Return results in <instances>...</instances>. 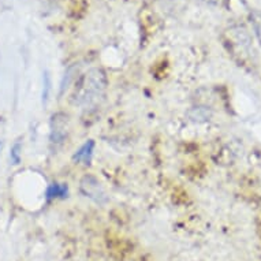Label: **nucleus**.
I'll return each mask as SVG.
<instances>
[{
    "mask_svg": "<svg viewBox=\"0 0 261 261\" xmlns=\"http://www.w3.org/2000/svg\"><path fill=\"white\" fill-rule=\"evenodd\" d=\"M107 90V75L99 67L88 70L75 81L71 103L84 110L97 107L104 100Z\"/></svg>",
    "mask_w": 261,
    "mask_h": 261,
    "instance_id": "obj_1",
    "label": "nucleus"
},
{
    "mask_svg": "<svg viewBox=\"0 0 261 261\" xmlns=\"http://www.w3.org/2000/svg\"><path fill=\"white\" fill-rule=\"evenodd\" d=\"M80 188H81L82 194H84L85 197L90 198L92 201H94L96 204H99V205H103V204H106V202L108 201L107 193H106L104 188L99 182V179H96L94 176H84L81 180V185H80Z\"/></svg>",
    "mask_w": 261,
    "mask_h": 261,
    "instance_id": "obj_2",
    "label": "nucleus"
},
{
    "mask_svg": "<svg viewBox=\"0 0 261 261\" xmlns=\"http://www.w3.org/2000/svg\"><path fill=\"white\" fill-rule=\"evenodd\" d=\"M69 133V116L66 114H55L51 119V144L62 145Z\"/></svg>",
    "mask_w": 261,
    "mask_h": 261,
    "instance_id": "obj_3",
    "label": "nucleus"
},
{
    "mask_svg": "<svg viewBox=\"0 0 261 261\" xmlns=\"http://www.w3.org/2000/svg\"><path fill=\"white\" fill-rule=\"evenodd\" d=\"M94 150V141L93 140H89L86 141L84 145L80 148V149L74 153L73 162L74 163H82L85 166H89L90 162H92V156H93Z\"/></svg>",
    "mask_w": 261,
    "mask_h": 261,
    "instance_id": "obj_4",
    "label": "nucleus"
},
{
    "mask_svg": "<svg viewBox=\"0 0 261 261\" xmlns=\"http://www.w3.org/2000/svg\"><path fill=\"white\" fill-rule=\"evenodd\" d=\"M69 194V188L64 184H52L47 190V198L48 200H54V198H64Z\"/></svg>",
    "mask_w": 261,
    "mask_h": 261,
    "instance_id": "obj_5",
    "label": "nucleus"
},
{
    "mask_svg": "<svg viewBox=\"0 0 261 261\" xmlns=\"http://www.w3.org/2000/svg\"><path fill=\"white\" fill-rule=\"evenodd\" d=\"M250 22H252V26H253V30H254V33H256V37L258 40V43H260V47H261V13L260 11H252L250 15Z\"/></svg>",
    "mask_w": 261,
    "mask_h": 261,
    "instance_id": "obj_6",
    "label": "nucleus"
},
{
    "mask_svg": "<svg viewBox=\"0 0 261 261\" xmlns=\"http://www.w3.org/2000/svg\"><path fill=\"white\" fill-rule=\"evenodd\" d=\"M21 152H22V142L18 140L13 146H11V152H10V158L13 164H19L21 163Z\"/></svg>",
    "mask_w": 261,
    "mask_h": 261,
    "instance_id": "obj_7",
    "label": "nucleus"
},
{
    "mask_svg": "<svg viewBox=\"0 0 261 261\" xmlns=\"http://www.w3.org/2000/svg\"><path fill=\"white\" fill-rule=\"evenodd\" d=\"M49 90H51V80L48 73L44 74V88H43V104L45 106L49 99Z\"/></svg>",
    "mask_w": 261,
    "mask_h": 261,
    "instance_id": "obj_8",
    "label": "nucleus"
},
{
    "mask_svg": "<svg viewBox=\"0 0 261 261\" xmlns=\"http://www.w3.org/2000/svg\"><path fill=\"white\" fill-rule=\"evenodd\" d=\"M200 2H202V3H205L208 6H215V7H218V6H220L223 3V0H200Z\"/></svg>",
    "mask_w": 261,
    "mask_h": 261,
    "instance_id": "obj_9",
    "label": "nucleus"
},
{
    "mask_svg": "<svg viewBox=\"0 0 261 261\" xmlns=\"http://www.w3.org/2000/svg\"><path fill=\"white\" fill-rule=\"evenodd\" d=\"M2 146H3V144H2V142H0V150H2Z\"/></svg>",
    "mask_w": 261,
    "mask_h": 261,
    "instance_id": "obj_10",
    "label": "nucleus"
}]
</instances>
